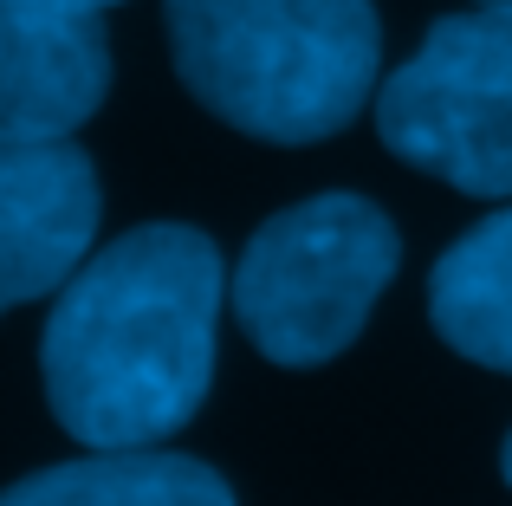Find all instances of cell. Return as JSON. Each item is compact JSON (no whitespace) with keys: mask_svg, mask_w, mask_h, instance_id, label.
I'll use <instances>...</instances> for the list:
<instances>
[{"mask_svg":"<svg viewBox=\"0 0 512 506\" xmlns=\"http://www.w3.org/2000/svg\"><path fill=\"white\" fill-rule=\"evenodd\" d=\"M117 0H0V137H78L111 98Z\"/></svg>","mask_w":512,"mask_h":506,"instance_id":"cell-6","label":"cell"},{"mask_svg":"<svg viewBox=\"0 0 512 506\" xmlns=\"http://www.w3.org/2000/svg\"><path fill=\"white\" fill-rule=\"evenodd\" d=\"M396 266V221L363 195L325 189L253 228L227 279V305H234L240 338L266 364L318 370L363 338Z\"/></svg>","mask_w":512,"mask_h":506,"instance_id":"cell-3","label":"cell"},{"mask_svg":"<svg viewBox=\"0 0 512 506\" xmlns=\"http://www.w3.org/2000/svg\"><path fill=\"white\" fill-rule=\"evenodd\" d=\"M163 20L188 98L240 137L305 150L376 104L370 0H163Z\"/></svg>","mask_w":512,"mask_h":506,"instance_id":"cell-2","label":"cell"},{"mask_svg":"<svg viewBox=\"0 0 512 506\" xmlns=\"http://www.w3.org/2000/svg\"><path fill=\"white\" fill-rule=\"evenodd\" d=\"M474 7H506L512 13V0H474Z\"/></svg>","mask_w":512,"mask_h":506,"instance_id":"cell-10","label":"cell"},{"mask_svg":"<svg viewBox=\"0 0 512 506\" xmlns=\"http://www.w3.org/2000/svg\"><path fill=\"white\" fill-rule=\"evenodd\" d=\"M7 506H227L234 487L201 455H175L163 442L91 448V455L33 468L26 481L0 487Z\"/></svg>","mask_w":512,"mask_h":506,"instance_id":"cell-7","label":"cell"},{"mask_svg":"<svg viewBox=\"0 0 512 506\" xmlns=\"http://www.w3.org/2000/svg\"><path fill=\"white\" fill-rule=\"evenodd\" d=\"M221 247L188 221H150L91 247L39 331V377L78 448L169 442L214 383Z\"/></svg>","mask_w":512,"mask_h":506,"instance_id":"cell-1","label":"cell"},{"mask_svg":"<svg viewBox=\"0 0 512 506\" xmlns=\"http://www.w3.org/2000/svg\"><path fill=\"white\" fill-rule=\"evenodd\" d=\"M98 163L72 137H0V318L52 299L98 247Z\"/></svg>","mask_w":512,"mask_h":506,"instance_id":"cell-5","label":"cell"},{"mask_svg":"<svg viewBox=\"0 0 512 506\" xmlns=\"http://www.w3.org/2000/svg\"><path fill=\"white\" fill-rule=\"evenodd\" d=\"M376 137L474 202H512V13H441L376 85Z\"/></svg>","mask_w":512,"mask_h":506,"instance_id":"cell-4","label":"cell"},{"mask_svg":"<svg viewBox=\"0 0 512 506\" xmlns=\"http://www.w3.org/2000/svg\"><path fill=\"white\" fill-rule=\"evenodd\" d=\"M500 468H506V487H512V435H506V448H500Z\"/></svg>","mask_w":512,"mask_h":506,"instance_id":"cell-9","label":"cell"},{"mask_svg":"<svg viewBox=\"0 0 512 506\" xmlns=\"http://www.w3.org/2000/svg\"><path fill=\"white\" fill-rule=\"evenodd\" d=\"M428 318L448 351L512 377V208H493L435 260Z\"/></svg>","mask_w":512,"mask_h":506,"instance_id":"cell-8","label":"cell"}]
</instances>
